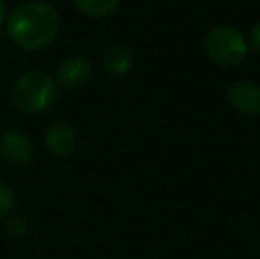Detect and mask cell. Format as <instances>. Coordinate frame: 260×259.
Masks as SVG:
<instances>
[{
    "instance_id": "cell-4",
    "label": "cell",
    "mask_w": 260,
    "mask_h": 259,
    "mask_svg": "<svg viewBox=\"0 0 260 259\" xmlns=\"http://www.w3.org/2000/svg\"><path fill=\"white\" fill-rule=\"evenodd\" d=\"M229 103L236 112L248 118L260 116V85L250 80H239L229 87Z\"/></svg>"
},
{
    "instance_id": "cell-12",
    "label": "cell",
    "mask_w": 260,
    "mask_h": 259,
    "mask_svg": "<svg viewBox=\"0 0 260 259\" xmlns=\"http://www.w3.org/2000/svg\"><path fill=\"white\" fill-rule=\"evenodd\" d=\"M6 20V6H4V0H0V25Z\"/></svg>"
},
{
    "instance_id": "cell-5",
    "label": "cell",
    "mask_w": 260,
    "mask_h": 259,
    "mask_svg": "<svg viewBox=\"0 0 260 259\" xmlns=\"http://www.w3.org/2000/svg\"><path fill=\"white\" fill-rule=\"evenodd\" d=\"M92 63L83 55L66 57L55 71V82L66 89H76L82 87L92 76Z\"/></svg>"
},
{
    "instance_id": "cell-11",
    "label": "cell",
    "mask_w": 260,
    "mask_h": 259,
    "mask_svg": "<svg viewBox=\"0 0 260 259\" xmlns=\"http://www.w3.org/2000/svg\"><path fill=\"white\" fill-rule=\"evenodd\" d=\"M251 48L255 50V52L260 53V21H257V23L253 25V28H251L250 32V45Z\"/></svg>"
},
{
    "instance_id": "cell-2",
    "label": "cell",
    "mask_w": 260,
    "mask_h": 259,
    "mask_svg": "<svg viewBox=\"0 0 260 259\" xmlns=\"http://www.w3.org/2000/svg\"><path fill=\"white\" fill-rule=\"evenodd\" d=\"M58 94L57 82L45 71H28L16 80L11 91L13 105L28 116L41 114L55 103Z\"/></svg>"
},
{
    "instance_id": "cell-7",
    "label": "cell",
    "mask_w": 260,
    "mask_h": 259,
    "mask_svg": "<svg viewBox=\"0 0 260 259\" xmlns=\"http://www.w3.org/2000/svg\"><path fill=\"white\" fill-rule=\"evenodd\" d=\"M45 144L53 155L68 156L76 148V133L66 123H55L46 130Z\"/></svg>"
},
{
    "instance_id": "cell-8",
    "label": "cell",
    "mask_w": 260,
    "mask_h": 259,
    "mask_svg": "<svg viewBox=\"0 0 260 259\" xmlns=\"http://www.w3.org/2000/svg\"><path fill=\"white\" fill-rule=\"evenodd\" d=\"M133 52L124 45H110L103 52V68L112 76L127 75L133 68Z\"/></svg>"
},
{
    "instance_id": "cell-6",
    "label": "cell",
    "mask_w": 260,
    "mask_h": 259,
    "mask_svg": "<svg viewBox=\"0 0 260 259\" xmlns=\"http://www.w3.org/2000/svg\"><path fill=\"white\" fill-rule=\"evenodd\" d=\"M32 148L30 140L27 135L20 133V131H9L0 138V156L7 165L13 167H23L30 162Z\"/></svg>"
},
{
    "instance_id": "cell-1",
    "label": "cell",
    "mask_w": 260,
    "mask_h": 259,
    "mask_svg": "<svg viewBox=\"0 0 260 259\" xmlns=\"http://www.w3.org/2000/svg\"><path fill=\"white\" fill-rule=\"evenodd\" d=\"M60 31L57 9L46 2H25L7 18V34L20 48L36 52L52 45Z\"/></svg>"
},
{
    "instance_id": "cell-3",
    "label": "cell",
    "mask_w": 260,
    "mask_h": 259,
    "mask_svg": "<svg viewBox=\"0 0 260 259\" xmlns=\"http://www.w3.org/2000/svg\"><path fill=\"white\" fill-rule=\"evenodd\" d=\"M204 50L214 64L221 68H234L248 55V41L237 28L219 25L209 31L204 41Z\"/></svg>"
},
{
    "instance_id": "cell-10",
    "label": "cell",
    "mask_w": 260,
    "mask_h": 259,
    "mask_svg": "<svg viewBox=\"0 0 260 259\" xmlns=\"http://www.w3.org/2000/svg\"><path fill=\"white\" fill-rule=\"evenodd\" d=\"M14 206V194L6 183L0 181V217L11 213Z\"/></svg>"
},
{
    "instance_id": "cell-9",
    "label": "cell",
    "mask_w": 260,
    "mask_h": 259,
    "mask_svg": "<svg viewBox=\"0 0 260 259\" xmlns=\"http://www.w3.org/2000/svg\"><path fill=\"white\" fill-rule=\"evenodd\" d=\"M120 0H75V6L83 14L92 18H106L112 16L119 9Z\"/></svg>"
}]
</instances>
